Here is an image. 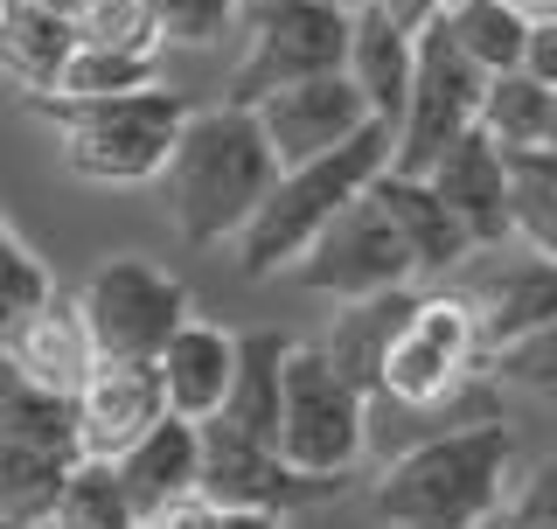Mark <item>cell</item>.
Here are the masks:
<instances>
[{
	"instance_id": "cell-40",
	"label": "cell",
	"mask_w": 557,
	"mask_h": 529,
	"mask_svg": "<svg viewBox=\"0 0 557 529\" xmlns=\"http://www.w3.org/2000/svg\"><path fill=\"white\" fill-rule=\"evenodd\" d=\"M22 383H28V377H22V369H14V356H8V342H0V404H8L14 391H22Z\"/></svg>"
},
{
	"instance_id": "cell-37",
	"label": "cell",
	"mask_w": 557,
	"mask_h": 529,
	"mask_svg": "<svg viewBox=\"0 0 557 529\" xmlns=\"http://www.w3.org/2000/svg\"><path fill=\"white\" fill-rule=\"evenodd\" d=\"M370 8H383L397 28H411V35H418L425 22H440V8H446V0H370Z\"/></svg>"
},
{
	"instance_id": "cell-35",
	"label": "cell",
	"mask_w": 557,
	"mask_h": 529,
	"mask_svg": "<svg viewBox=\"0 0 557 529\" xmlns=\"http://www.w3.org/2000/svg\"><path fill=\"white\" fill-rule=\"evenodd\" d=\"M516 70H530L536 84H550V91H557V8L530 14V35H522V63Z\"/></svg>"
},
{
	"instance_id": "cell-39",
	"label": "cell",
	"mask_w": 557,
	"mask_h": 529,
	"mask_svg": "<svg viewBox=\"0 0 557 529\" xmlns=\"http://www.w3.org/2000/svg\"><path fill=\"white\" fill-rule=\"evenodd\" d=\"M474 529H550V522H530V516H516V508H487Z\"/></svg>"
},
{
	"instance_id": "cell-42",
	"label": "cell",
	"mask_w": 557,
	"mask_h": 529,
	"mask_svg": "<svg viewBox=\"0 0 557 529\" xmlns=\"http://www.w3.org/2000/svg\"><path fill=\"white\" fill-rule=\"evenodd\" d=\"M522 8H530V14H544V8H557V0H522Z\"/></svg>"
},
{
	"instance_id": "cell-10",
	"label": "cell",
	"mask_w": 557,
	"mask_h": 529,
	"mask_svg": "<svg viewBox=\"0 0 557 529\" xmlns=\"http://www.w3.org/2000/svg\"><path fill=\"white\" fill-rule=\"evenodd\" d=\"M293 279H300L307 293H327V299H362V293L418 286L411 251L397 244L391 217H383V202H376V188L348 196L335 217L313 231V244L293 258Z\"/></svg>"
},
{
	"instance_id": "cell-24",
	"label": "cell",
	"mask_w": 557,
	"mask_h": 529,
	"mask_svg": "<svg viewBox=\"0 0 557 529\" xmlns=\"http://www.w3.org/2000/svg\"><path fill=\"white\" fill-rule=\"evenodd\" d=\"M77 467V453L28 446V439L0 432V529H49L63 473Z\"/></svg>"
},
{
	"instance_id": "cell-18",
	"label": "cell",
	"mask_w": 557,
	"mask_h": 529,
	"mask_svg": "<svg viewBox=\"0 0 557 529\" xmlns=\"http://www.w3.org/2000/svg\"><path fill=\"white\" fill-rule=\"evenodd\" d=\"M474 299V328H481V369L495 348L522 342L530 328H550L557 321V258H516V264H495L481 272V286H467Z\"/></svg>"
},
{
	"instance_id": "cell-29",
	"label": "cell",
	"mask_w": 557,
	"mask_h": 529,
	"mask_svg": "<svg viewBox=\"0 0 557 529\" xmlns=\"http://www.w3.org/2000/svg\"><path fill=\"white\" fill-rule=\"evenodd\" d=\"M487 377L522 391V397H536V404H557V321L530 328L509 348H495V356H487Z\"/></svg>"
},
{
	"instance_id": "cell-34",
	"label": "cell",
	"mask_w": 557,
	"mask_h": 529,
	"mask_svg": "<svg viewBox=\"0 0 557 529\" xmlns=\"http://www.w3.org/2000/svg\"><path fill=\"white\" fill-rule=\"evenodd\" d=\"M502 508H516V516H530V522H550L557 529V453L550 460H536L530 473L516 481V495L502 502Z\"/></svg>"
},
{
	"instance_id": "cell-32",
	"label": "cell",
	"mask_w": 557,
	"mask_h": 529,
	"mask_svg": "<svg viewBox=\"0 0 557 529\" xmlns=\"http://www.w3.org/2000/svg\"><path fill=\"white\" fill-rule=\"evenodd\" d=\"M509 237L536 258H557V182L509 168Z\"/></svg>"
},
{
	"instance_id": "cell-41",
	"label": "cell",
	"mask_w": 557,
	"mask_h": 529,
	"mask_svg": "<svg viewBox=\"0 0 557 529\" xmlns=\"http://www.w3.org/2000/svg\"><path fill=\"white\" fill-rule=\"evenodd\" d=\"M35 8H57V14H77L84 0H35Z\"/></svg>"
},
{
	"instance_id": "cell-28",
	"label": "cell",
	"mask_w": 557,
	"mask_h": 529,
	"mask_svg": "<svg viewBox=\"0 0 557 529\" xmlns=\"http://www.w3.org/2000/svg\"><path fill=\"white\" fill-rule=\"evenodd\" d=\"M153 77V49H112V42H77L57 77V98H112V91H139Z\"/></svg>"
},
{
	"instance_id": "cell-9",
	"label": "cell",
	"mask_w": 557,
	"mask_h": 529,
	"mask_svg": "<svg viewBox=\"0 0 557 529\" xmlns=\"http://www.w3.org/2000/svg\"><path fill=\"white\" fill-rule=\"evenodd\" d=\"M481 369V328H474V299L467 293H418L411 321L397 328L391 356H383V391L405 411L446 404L467 377Z\"/></svg>"
},
{
	"instance_id": "cell-13",
	"label": "cell",
	"mask_w": 557,
	"mask_h": 529,
	"mask_svg": "<svg viewBox=\"0 0 557 529\" xmlns=\"http://www.w3.org/2000/svg\"><path fill=\"white\" fill-rule=\"evenodd\" d=\"M425 182L440 188V202L460 217V231L474 251H502L509 244V153L495 147L481 126H467L440 161L425 168Z\"/></svg>"
},
{
	"instance_id": "cell-7",
	"label": "cell",
	"mask_w": 557,
	"mask_h": 529,
	"mask_svg": "<svg viewBox=\"0 0 557 529\" xmlns=\"http://www.w3.org/2000/svg\"><path fill=\"white\" fill-rule=\"evenodd\" d=\"M84 328H91L98 362H153L168 334L188 321V286L161 272L153 258H104L77 293Z\"/></svg>"
},
{
	"instance_id": "cell-36",
	"label": "cell",
	"mask_w": 557,
	"mask_h": 529,
	"mask_svg": "<svg viewBox=\"0 0 557 529\" xmlns=\"http://www.w3.org/2000/svg\"><path fill=\"white\" fill-rule=\"evenodd\" d=\"M216 522H223V508L209 502L202 488H182L174 502H161V508L147 516V529H216Z\"/></svg>"
},
{
	"instance_id": "cell-33",
	"label": "cell",
	"mask_w": 557,
	"mask_h": 529,
	"mask_svg": "<svg viewBox=\"0 0 557 529\" xmlns=\"http://www.w3.org/2000/svg\"><path fill=\"white\" fill-rule=\"evenodd\" d=\"M70 28H77V42L161 49V35H153V14H147V0H84V8L70 14Z\"/></svg>"
},
{
	"instance_id": "cell-5",
	"label": "cell",
	"mask_w": 557,
	"mask_h": 529,
	"mask_svg": "<svg viewBox=\"0 0 557 529\" xmlns=\"http://www.w3.org/2000/svg\"><path fill=\"white\" fill-rule=\"evenodd\" d=\"M370 446V397L327 362L321 342L286 348V383H278V453L300 473L348 481Z\"/></svg>"
},
{
	"instance_id": "cell-16",
	"label": "cell",
	"mask_w": 557,
	"mask_h": 529,
	"mask_svg": "<svg viewBox=\"0 0 557 529\" xmlns=\"http://www.w3.org/2000/svg\"><path fill=\"white\" fill-rule=\"evenodd\" d=\"M370 188H376L383 217H391L397 244L411 251V272H418V279H453L467 258H474V244H467L460 217H453V209L440 202V188H432L425 174H397V168H383Z\"/></svg>"
},
{
	"instance_id": "cell-26",
	"label": "cell",
	"mask_w": 557,
	"mask_h": 529,
	"mask_svg": "<svg viewBox=\"0 0 557 529\" xmlns=\"http://www.w3.org/2000/svg\"><path fill=\"white\" fill-rule=\"evenodd\" d=\"M440 22L487 77L522 63V35H530V8L522 0H446Z\"/></svg>"
},
{
	"instance_id": "cell-12",
	"label": "cell",
	"mask_w": 557,
	"mask_h": 529,
	"mask_svg": "<svg viewBox=\"0 0 557 529\" xmlns=\"http://www.w3.org/2000/svg\"><path fill=\"white\" fill-rule=\"evenodd\" d=\"M251 112H258V133H265V147H272L278 168H300V161H313V153L342 147L348 133L370 126V104H362V91L342 77V70L278 84V91H265Z\"/></svg>"
},
{
	"instance_id": "cell-23",
	"label": "cell",
	"mask_w": 557,
	"mask_h": 529,
	"mask_svg": "<svg viewBox=\"0 0 557 529\" xmlns=\"http://www.w3.org/2000/svg\"><path fill=\"white\" fill-rule=\"evenodd\" d=\"M70 49H77V28L57 8H35V0H0V70L22 84L28 98L57 91Z\"/></svg>"
},
{
	"instance_id": "cell-22",
	"label": "cell",
	"mask_w": 557,
	"mask_h": 529,
	"mask_svg": "<svg viewBox=\"0 0 557 529\" xmlns=\"http://www.w3.org/2000/svg\"><path fill=\"white\" fill-rule=\"evenodd\" d=\"M286 348H293V342H286L278 328L237 334V369H231V391H223L216 426L278 446V383H286Z\"/></svg>"
},
{
	"instance_id": "cell-15",
	"label": "cell",
	"mask_w": 557,
	"mask_h": 529,
	"mask_svg": "<svg viewBox=\"0 0 557 529\" xmlns=\"http://www.w3.org/2000/svg\"><path fill=\"white\" fill-rule=\"evenodd\" d=\"M8 356L14 369L35 383V391H57V397H77L84 377L98 369V348H91V328H84V307L63 293H49L35 313L8 328Z\"/></svg>"
},
{
	"instance_id": "cell-8",
	"label": "cell",
	"mask_w": 557,
	"mask_h": 529,
	"mask_svg": "<svg viewBox=\"0 0 557 529\" xmlns=\"http://www.w3.org/2000/svg\"><path fill=\"white\" fill-rule=\"evenodd\" d=\"M481 84L487 70L446 35V22L418 28V63H411V98L391 126V168L397 174H425L440 153L481 119Z\"/></svg>"
},
{
	"instance_id": "cell-11",
	"label": "cell",
	"mask_w": 557,
	"mask_h": 529,
	"mask_svg": "<svg viewBox=\"0 0 557 529\" xmlns=\"http://www.w3.org/2000/svg\"><path fill=\"white\" fill-rule=\"evenodd\" d=\"M202 495L216 508H265V516H293V508H313L327 495H342L348 481H327V473H300L278 446L265 439H244L216 418H202Z\"/></svg>"
},
{
	"instance_id": "cell-43",
	"label": "cell",
	"mask_w": 557,
	"mask_h": 529,
	"mask_svg": "<svg viewBox=\"0 0 557 529\" xmlns=\"http://www.w3.org/2000/svg\"><path fill=\"white\" fill-rule=\"evenodd\" d=\"M139 529H147V522H139Z\"/></svg>"
},
{
	"instance_id": "cell-6",
	"label": "cell",
	"mask_w": 557,
	"mask_h": 529,
	"mask_svg": "<svg viewBox=\"0 0 557 529\" xmlns=\"http://www.w3.org/2000/svg\"><path fill=\"white\" fill-rule=\"evenodd\" d=\"M348 49V8L342 0H251L244 8V63L231 70V98L251 112L265 91L300 77H327L342 70Z\"/></svg>"
},
{
	"instance_id": "cell-21",
	"label": "cell",
	"mask_w": 557,
	"mask_h": 529,
	"mask_svg": "<svg viewBox=\"0 0 557 529\" xmlns=\"http://www.w3.org/2000/svg\"><path fill=\"white\" fill-rule=\"evenodd\" d=\"M411 307H418V286H391V293L342 299V313H335V328H327L321 348H327V362H335L362 397L383 391V356H391L397 328L411 321Z\"/></svg>"
},
{
	"instance_id": "cell-3",
	"label": "cell",
	"mask_w": 557,
	"mask_h": 529,
	"mask_svg": "<svg viewBox=\"0 0 557 529\" xmlns=\"http://www.w3.org/2000/svg\"><path fill=\"white\" fill-rule=\"evenodd\" d=\"M383 168H391V126H383V119H370L362 133H348L342 147L313 153V161H300V168H278L265 202L251 209V223L231 237L237 272L244 279L293 272V258L313 244V231H321L348 196H362Z\"/></svg>"
},
{
	"instance_id": "cell-25",
	"label": "cell",
	"mask_w": 557,
	"mask_h": 529,
	"mask_svg": "<svg viewBox=\"0 0 557 529\" xmlns=\"http://www.w3.org/2000/svg\"><path fill=\"white\" fill-rule=\"evenodd\" d=\"M474 126L495 139L502 153L550 147V139H557V91L536 84L530 70H495V77L481 84V119H474Z\"/></svg>"
},
{
	"instance_id": "cell-44",
	"label": "cell",
	"mask_w": 557,
	"mask_h": 529,
	"mask_svg": "<svg viewBox=\"0 0 557 529\" xmlns=\"http://www.w3.org/2000/svg\"><path fill=\"white\" fill-rule=\"evenodd\" d=\"M550 147H557V139H550Z\"/></svg>"
},
{
	"instance_id": "cell-20",
	"label": "cell",
	"mask_w": 557,
	"mask_h": 529,
	"mask_svg": "<svg viewBox=\"0 0 557 529\" xmlns=\"http://www.w3.org/2000/svg\"><path fill=\"white\" fill-rule=\"evenodd\" d=\"M112 467H119V481H126L139 522H147L161 502H174L182 488L202 481V426H196V418H174V411H168V418H153V426L139 432Z\"/></svg>"
},
{
	"instance_id": "cell-19",
	"label": "cell",
	"mask_w": 557,
	"mask_h": 529,
	"mask_svg": "<svg viewBox=\"0 0 557 529\" xmlns=\"http://www.w3.org/2000/svg\"><path fill=\"white\" fill-rule=\"evenodd\" d=\"M153 369H161L168 411L202 426V418L223 411V391H231V369H237V334H223L216 321H196V313H188V321L168 334V348L153 356Z\"/></svg>"
},
{
	"instance_id": "cell-14",
	"label": "cell",
	"mask_w": 557,
	"mask_h": 529,
	"mask_svg": "<svg viewBox=\"0 0 557 529\" xmlns=\"http://www.w3.org/2000/svg\"><path fill=\"white\" fill-rule=\"evenodd\" d=\"M153 418H168L161 369L153 362H98L77 391V453L119 460Z\"/></svg>"
},
{
	"instance_id": "cell-30",
	"label": "cell",
	"mask_w": 557,
	"mask_h": 529,
	"mask_svg": "<svg viewBox=\"0 0 557 529\" xmlns=\"http://www.w3.org/2000/svg\"><path fill=\"white\" fill-rule=\"evenodd\" d=\"M153 35L174 49H209L244 22V0H147Z\"/></svg>"
},
{
	"instance_id": "cell-1",
	"label": "cell",
	"mask_w": 557,
	"mask_h": 529,
	"mask_svg": "<svg viewBox=\"0 0 557 529\" xmlns=\"http://www.w3.org/2000/svg\"><path fill=\"white\" fill-rule=\"evenodd\" d=\"M516 460V432L502 418H467L453 432H432L405 446L376 473V522L383 529H474L487 508H502Z\"/></svg>"
},
{
	"instance_id": "cell-2",
	"label": "cell",
	"mask_w": 557,
	"mask_h": 529,
	"mask_svg": "<svg viewBox=\"0 0 557 529\" xmlns=\"http://www.w3.org/2000/svg\"><path fill=\"white\" fill-rule=\"evenodd\" d=\"M272 174L278 161H272L265 133H258V112H244V104L188 112V126L174 133V153L161 168L174 231L188 244H231L251 223V209L265 202Z\"/></svg>"
},
{
	"instance_id": "cell-27",
	"label": "cell",
	"mask_w": 557,
	"mask_h": 529,
	"mask_svg": "<svg viewBox=\"0 0 557 529\" xmlns=\"http://www.w3.org/2000/svg\"><path fill=\"white\" fill-rule=\"evenodd\" d=\"M49 529H139V508L126 495V481H119V467L77 453V467H70L63 488H57Z\"/></svg>"
},
{
	"instance_id": "cell-31",
	"label": "cell",
	"mask_w": 557,
	"mask_h": 529,
	"mask_svg": "<svg viewBox=\"0 0 557 529\" xmlns=\"http://www.w3.org/2000/svg\"><path fill=\"white\" fill-rule=\"evenodd\" d=\"M49 293H57L49 264H42L22 237L8 231V217H0V342H8V328L22 321V313H35Z\"/></svg>"
},
{
	"instance_id": "cell-17",
	"label": "cell",
	"mask_w": 557,
	"mask_h": 529,
	"mask_svg": "<svg viewBox=\"0 0 557 529\" xmlns=\"http://www.w3.org/2000/svg\"><path fill=\"white\" fill-rule=\"evenodd\" d=\"M411 63H418V35L397 28L383 8H348V49H342V77L362 91L370 104V119L383 126H397V112H405L411 98Z\"/></svg>"
},
{
	"instance_id": "cell-4",
	"label": "cell",
	"mask_w": 557,
	"mask_h": 529,
	"mask_svg": "<svg viewBox=\"0 0 557 529\" xmlns=\"http://www.w3.org/2000/svg\"><path fill=\"white\" fill-rule=\"evenodd\" d=\"M49 126L63 133V168L77 182L98 188H139L168 168L174 133L188 126V98L168 84H139V91H112V98H28Z\"/></svg>"
},
{
	"instance_id": "cell-38",
	"label": "cell",
	"mask_w": 557,
	"mask_h": 529,
	"mask_svg": "<svg viewBox=\"0 0 557 529\" xmlns=\"http://www.w3.org/2000/svg\"><path fill=\"white\" fill-rule=\"evenodd\" d=\"M216 529H286V516H265V508H223Z\"/></svg>"
}]
</instances>
